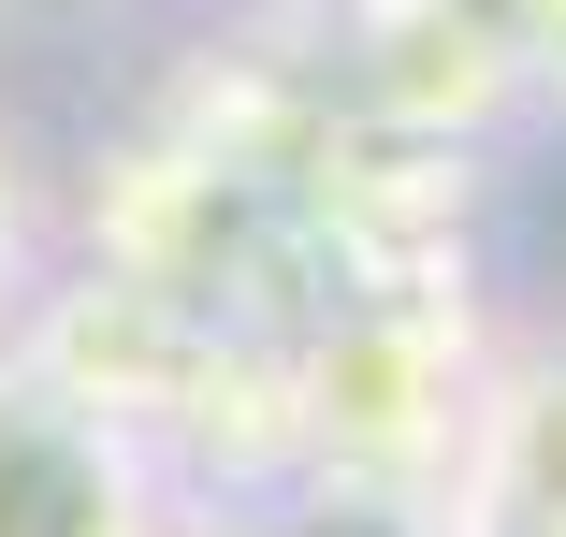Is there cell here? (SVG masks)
I'll list each match as a JSON object with an SVG mask.
<instances>
[{
  "mask_svg": "<svg viewBox=\"0 0 566 537\" xmlns=\"http://www.w3.org/2000/svg\"><path fill=\"white\" fill-rule=\"evenodd\" d=\"M44 262H59V175L30 160L15 117H0V335H15V305L44 291Z\"/></svg>",
  "mask_w": 566,
  "mask_h": 537,
  "instance_id": "3957f363",
  "label": "cell"
},
{
  "mask_svg": "<svg viewBox=\"0 0 566 537\" xmlns=\"http://www.w3.org/2000/svg\"><path fill=\"white\" fill-rule=\"evenodd\" d=\"M537 117H566V73H552V87H537Z\"/></svg>",
  "mask_w": 566,
  "mask_h": 537,
  "instance_id": "277c9868",
  "label": "cell"
},
{
  "mask_svg": "<svg viewBox=\"0 0 566 537\" xmlns=\"http://www.w3.org/2000/svg\"><path fill=\"white\" fill-rule=\"evenodd\" d=\"M523 523H566V305L494 319L465 451L436 480V537H523Z\"/></svg>",
  "mask_w": 566,
  "mask_h": 537,
  "instance_id": "6da1fadb",
  "label": "cell"
},
{
  "mask_svg": "<svg viewBox=\"0 0 566 537\" xmlns=\"http://www.w3.org/2000/svg\"><path fill=\"white\" fill-rule=\"evenodd\" d=\"M146 451H117L87 407H59L15 349H0V537H102L132 508Z\"/></svg>",
  "mask_w": 566,
  "mask_h": 537,
  "instance_id": "7a4b0ae2",
  "label": "cell"
}]
</instances>
